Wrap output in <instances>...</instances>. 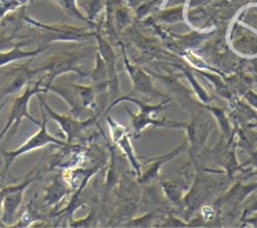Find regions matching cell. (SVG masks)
Segmentation results:
<instances>
[{
	"label": "cell",
	"mask_w": 257,
	"mask_h": 228,
	"mask_svg": "<svg viewBox=\"0 0 257 228\" xmlns=\"http://www.w3.org/2000/svg\"><path fill=\"white\" fill-rule=\"evenodd\" d=\"M172 97H166L163 98L159 104L157 105H151V104H147V102H143V101L137 100L135 97H130V95H120L119 98L113 101L109 104V106L106 108V113L111 111L112 108L117 104H120L123 101H130L136 105L140 108V112L139 113H133L132 109L126 108V112L128 113V117L132 118V132H133V139H139L141 136V133L146 130L148 126H154V128H170V129H181L183 128V122H173V121H168L166 118H159L155 117V113L161 111H165L168 109V104L172 102Z\"/></svg>",
	"instance_id": "1"
},
{
	"label": "cell",
	"mask_w": 257,
	"mask_h": 228,
	"mask_svg": "<svg viewBox=\"0 0 257 228\" xmlns=\"http://www.w3.org/2000/svg\"><path fill=\"white\" fill-rule=\"evenodd\" d=\"M91 50H95L94 47H86L83 50L80 51H61V53H57L56 56L50 57L47 61L45 62V65L32 69L31 73L32 76L38 75L39 72H46V76L42 79L43 86L51 84L54 82V79L58 78L60 75L67 72H75L78 73L80 78L87 76V73H83L79 68L80 61L89 57Z\"/></svg>",
	"instance_id": "2"
},
{
	"label": "cell",
	"mask_w": 257,
	"mask_h": 228,
	"mask_svg": "<svg viewBox=\"0 0 257 228\" xmlns=\"http://www.w3.org/2000/svg\"><path fill=\"white\" fill-rule=\"evenodd\" d=\"M40 115H42V121H40L39 130L31 136L25 143H24L21 147H18L17 150L6 151L2 150V156L5 159V173L10 169L14 161L17 159L18 156L24 155V154H28L31 151L39 150V148H43L46 145L53 144V145H60V147H65L68 145L67 140H62L60 137H56L53 134L49 133V129H47V122H49V117L47 113L43 109V106L40 105Z\"/></svg>",
	"instance_id": "3"
},
{
	"label": "cell",
	"mask_w": 257,
	"mask_h": 228,
	"mask_svg": "<svg viewBox=\"0 0 257 228\" xmlns=\"http://www.w3.org/2000/svg\"><path fill=\"white\" fill-rule=\"evenodd\" d=\"M40 93H42V94H43V93H47V89L43 86L42 79H40V80H36V82H28V84L25 86V90L23 91V94H20L18 97L14 98L12 105V111H10V115H9V121H7L5 129L0 132V141H2V139H3L9 132L12 133V136L17 133L18 126H20V123H21L23 119H28V121H31L34 125L39 126V121H36V119L29 113L28 105L31 98H32L34 95L40 94Z\"/></svg>",
	"instance_id": "4"
},
{
	"label": "cell",
	"mask_w": 257,
	"mask_h": 228,
	"mask_svg": "<svg viewBox=\"0 0 257 228\" xmlns=\"http://www.w3.org/2000/svg\"><path fill=\"white\" fill-rule=\"evenodd\" d=\"M191 112V122H183V128L187 133V140H188V151H190L191 159L194 161L195 156L203 151L206 141L209 139V134L212 133L213 123L207 119L206 115L203 113H195V111L185 106Z\"/></svg>",
	"instance_id": "5"
},
{
	"label": "cell",
	"mask_w": 257,
	"mask_h": 228,
	"mask_svg": "<svg viewBox=\"0 0 257 228\" xmlns=\"http://www.w3.org/2000/svg\"><path fill=\"white\" fill-rule=\"evenodd\" d=\"M36 97H38V100H39V104L43 106V109H45L46 113H47L49 119L58 123V126L61 128V130L64 132V134H65V140H67L68 144H73V143H75V141H76V140H78L90 126H91V125H94V123L97 122V119H98V117H91L89 118V119L80 121V119H76V118H73L72 115H69V113H68V115H61V113H58V112L54 111V109L46 102L42 93L36 95Z\"/></svg>",
	"instance_id": "6"
},
{
	"label": "cell",
	"mask_w": 257,
	"mask_h": 228,
	"mask_svg": "<svg viewBox=\"0 0 257 228\" xmlns=\"http://www.w3.org/2000/svg\"><path fill=\"white\" fill-rule=\"evenodd\" d=\"M24 23L29 24L32 27L36 28L43 29L45 35L43 38L47 39V42H54V40H75V42H80L82 39L90 38V36H94L95 31L90 32L87 28H79V27H71V25H61V24H49L39 23V21H35L31 17H28L25 13L23 16Z\"/></svg>",
	"instance_id": "7"
},
{
	"label": "cell",
	"mask_w": 257,
	"mask_h": 228,
	"mask_svg": "<svg viewBox=\"0 0 257 228\" xmlns=\"http://www.w3.org/2000/svg\"><path fill=\"white\" fill-rule=\"evenodd\" d=\"M94 38L97 39V53L102 57L108 69V98L111 102L120 97V86H119V76L116 71V53L109 43V40L105 39L100 31H95Z\"/></svg>",
	"instance_id": "8"
},
{
	"label": "cell",
	"mask_w": 257,
	"mask_h": 228,
	"mask_svg": "<svg viewBox=\"0 0 257 228\" xmlns=\"http://www.w3.org/2000/svg\"><path fill=\"white\" fill-rule=\"evenodd\" d=\"M34 173L35 170L29 173L28 178L24 180L23 183L13 184L10 192L6 195V198L3 200V207H2V217H0V220L6 224V227H12V225H14V222L17 221L18 211H20L21 205H23L25 189L28 188L35 180L39 178V173H36V176H32Z\"/></svg>",
	"instance_id": "9"
},
{
	"label": "cell",
	"mask_w": 257,
	"mask_h": 228,
	"mask_svg": "<svg viewBox=\"0 0 257 228\" xmlns=\"http://www.w3.org/2000/svg\"><path fill=\"white\" fill-rule=\"evenodd\" d=\"M120 49H122V56H123V65H124V69L126 72L132 79V84H133V90L139 94L148 95V97H154V98H166V95L161 93L159 90L155 89L154 86V82L151 79V73H148L147 71H144L143 68L136 65L133 62L128 60L127 54H126V50L123 45H120Z\"/></svg>",
	"instance_id": "10"
},
{
	"label": "cell",
	"mask_w": 257,
	"mask_h": 228,
	"mask_svg": "<svg viewBox=\"0 0 257 228\" xmlns=\"http://www.w3.org/2000/svg\"><path fill=\"white\" fill-rule=\"evenodd\" d=\"M105 121L106 125H108V130H109V134H111V139L113 141V144L117 145L120 148V151L124 154L126 159H127L130 166L133 169L135 174L139 177L141 174V163L140 159L136 155L133 145H132V137H130L128 130L124 126H122L120 123L113 121L108 113L105 115Z\"/></svg>",
	"instance_id": "11"
},
{
	"label": "cell",
	"mask_w": 257,
	"mask_h": 228,
	"mask_svg": "<svg viewBox=\"0 0 257 228\" xmlns=\"http://www.w3.org/2000/svg\"><path fill=\"white\" fill-rule=\"evenodd\" d=\"M47 91H53L57 95H60L61 98L65 100L68 105H69V115H72L76 119L84 121L89 119L91 117H97L94 113H91L89 109H86L83 105V102L80 100V95L76 89V84L62 83V84H47L46 86Z\"/></svg>",
	"instance_id": "12"
},
{
	"label": "cell",
	"mask_w": 257,
	"mask_h": 228,
	"mask_svg": "<svg viewBox=\"0 0 257 228\" xmlns=\"http://www.w3.org/2000/svg\"><path fill=\"white\" fill-rule=\"evenodd\" d=\"M229 42L231 47L240 56L254 57L257 56V36L256 34L245 25H242L239 21L235 20V23L231 27L229 34Z\"/></svg>",
	"instance_id": "13"
},
{
	"label": "cell",
	"mask_w": 257,
	"mask_h": 228,
	"mask_svg": "<svg viewBox=\"0 0 257 228\" xmlns=\"http://www.w3.org/2000/svg\"><path fill=\"white\" fill-rule=\"evenodd\" d=\"M185 148H187V145L183 143V144H180L179 147H176L173 151H170L165 155L154 156V158H150L146 163H141V174L137 177L139 184L140 185H148V184L154 183L161 176V170H162L163 165L173 161L174 158L179 156Z\"/></svg>",
	"instance_id": "14"
},
{
	"label": "cell",
	"mask_w": 257,
	"mask_h": 228,
	"mask_svg": "<svg viewBox=\"0 0 257 228\" xmlns=\"http://www.w3.org/2000/svg\"><path fill=\"white\" fill-rule=\"evenodd\" d=\"M191 184L188 180V173H181L174 178H162L161 180V189L165 198L174 205L180 203L184 194L190 189Z\"/></svg>",
	"instance_id": "15"
},
{
	"label": "cell",
	"mask_w": 257,
	"mask_h": 228,
	"mask_svg": "<svg viewBox=\"0 0 257 228\" xmlns=\"http://www.w3.org/2000/svg\"><path fill=\"white\" fill-rule=\"evenodd\" d=\"M102 166H104V163H100L93 167H68L62 177L71 187L72 192H78V191L84 189L90 178L97 174Z\"/></svg>",
	"instance_id": "16"
},
{
	"label": "cell",
	"mask_w": 257,
	"mask_h": 228,
	"mask_svg": "<svg viewBox=\"0 0 257 228\" xmlns=\"http://www.w3.org/2000/svg\"><path fill=\"white\" fill-rule=\"evenodd\" d=\"M72 194V189L68 185L67 181L62 176L56 174L51 183L47 185L45 194H43V203L50 207H56L67 195Z\"/></svg>",
	"instance_id": "17"
},
{
	"label": "cell",
	"mask_w": 257,
	"mask_h": 228,
	"mask_svg": "<svg viewBox=\"0 0 257 228\" xmlns=\"http://www.w3.org/2000/svg\"><path fill=\"white\" fill-rule=\"evenodd\" d=\"M185 5H179L174 7H165L158 10L155 14L150 16L152 21H157L158 24H163V25H174V24L185 23Z\"/></svg>",
	"instance_id": "18"
},
{
	"label": "cell",
	"mask_w": 257,
	"mask_h": 228,
	"mask_svg": "<svg viewBox=\"0 0 257 228\" xmlns=\"http://www.w3.org/2000/svg\"><path fill=\"white\" fill-rule=\"evenodd\" d=\"M23 46L18 45L16 47H13L10 50L0 51V68L6 67L12 62L20 61V60H25V58H34V57L39 56L40 53L47 49V46H42L38 47L36 50H21Z\"/></svg>",
	"instance_id": "19"
},
{
	"label": "cell",
	"mask_w": 257,
	"mask_h": 228,
	"mask_svg": "<svg viewBox=\"0 0 257 228\" xmlns=\"http://www.w3.org/2000/svg\"><path fill=\"white\" fill-rule=\"evenodd\" d=\"M213 35V31L210 32H205L202 29H194L192 32L187 35H177L174 36L176 38V42H177V46H179L181 51L191 50V49H195L199 45H202L203 42H206L210 36Z\"/></svg>",
	"instance_id": "20"
},
{
	"label": "cell",
	"mask_w": 257,
	"mask_h": 228,
	"mask_svg": "<svg viewBox=\"0 0 257 228\" xmlns=\"http://www.w3.org/2000/svg\"><path fill=\"white\" fill-rule=\"evenodd\" d=\"M173 65L177 68V69H180L181 73L187 78L188 83L191 84L194 93H195V95L199 98V101H201L202 104H209V102L212 101V97L209 95V93H207L206 90L202 87L201 83L198 82V79L195 78V73H194V69H191V68H188L187 65H180V64H173Z\"/></svg>",
	"instance_id": "21"
},
{
	"label": "cell",
	"mask_w": 257,
	"mask_h": 228,
	"mask_svg": "<svg viewBox=\"0 0 257 228\" xmlns=\"http://www.w3.org/2000/svg\"><path fill=\"white\" fill-rule=\"evenodd\" d=\"M78 2L79 10L83 13L84 17L87 18L95 28V20L98 18L101 13L104 12L106 0H78Z\"/></svg>",
	"instance_id": "22"
},
{
	"label": "cell",
	"mask_w": 257,
	"mask_h": 228,
	"mask_svg": "<svg viewBox=\"0 0 257 228\" xmlns=\"http://www.w3.org/2000/svg\"><path fill=\"white\" fill-rule=\"evenodd\" d=\"M257 188V184H250V185H243V184H236L235 187L229 189L227 194L221 196L218 202H225L229 205H238L242 200L245 199L251 191Z\"/></svg>",
	"instance_id": "23"
},
{
	"label": "cell",
	"mask_w": 257,
	"mask_h": 228,
	"mask_svg": "<svg viewBox=\"0 0 257 228\" xmlns=\"http://www.w3.org/2000/svg\"><path fill=\"white\" fill-rule=\"evenodd\" d=\"M53 2H56L57 5L62 9V12L65 13L69 18L79 20V21H82V23L87 24L91 29H95L94 25L90 23L89 20L83 16V13L79 10L78 0H53Z\"/></svg>",
	"instance_id": "24"
},
{
	"label": "cell",
	"mask_w": 257,
	"mask_h": 228,
	"mask_svg": "<svg viewBox=\"0 0 257 228\" xmlns=\"http://www.w3.org/2000/svg\"><path fill=\"white\" fill-rule=\"evenodd\" d=\"M195 72L202 75L203 78H206L209 82H212L213 86H214V89H216V91H217L220 97H223L225 100L231 101V98H232L231 90H229L228 84H225V82L221 79V75H220V73H210L209 71H199V69L195 71Z\"/></svg>",
	"instance_id": "25"
},
{
	"label": "cell",
	"mask_w": 257,
	"mask_h": 228,
	"mask_svg": "<svg viewBox=\"0 0 257 228\" xmlns=\"http://www.w3.org/2000/svg\"><path fill=\"white\" fill-rule=\"evenodd\" d=\"M202 106L210 112L213 117L216 118L218 126H220V129H221V133H223V136H225V137L231 136V133H232V128H231V123H229L228 117H227V113H225V111H224L223 108H220V106H212V105H209V104H203Z\"/></svg>",
	"instance_id": "26"
},
{
	"label": "cell",
	"mask_w": 257,
	"mask_h": 228,
	"mask_svg": "<svg viewBox=\"0 0 257 228\" xmlns=\"http://www.w3.org/2000/svg\"><path fill=\"white\" fill-rule=\"evenodd\" d=\"M42 217H40L39 210L36 209V206H35V198L31 202H29L27 207L24 209V211L21 213V216L18 217L17 221L14 222V225H20V227H27V225H31V224H34L36 220H40Z\"/></svg>",
	"instance_id": "27"
},
{
	"label": "cell",
	"mask_w": 257,
	"mask_h": 228,
	"mask_svg": "<svg viewBox=\"0 0 257 228\" xmlns=\"http://www.w3.org/2000/svg\"><path fill=\"white\" fill-rule=\"evenodd\" d=\"M236 21H239L242 25H245V27H247V28L257 34V3H254L253 6L245 7L238 14Z\"/></svg>",
	"instance_id": "28"
},
{
	"label": "cell",
	"mask_w": 257,
	"mask_h": 228,
	"mask_svg": "<svg viewBox=\"0 0 257 228\" xmlns=\"http://www.w3.org/2000/svg\"><path fill=\"white\" fill-rule=\"evenodd\" d=\"M113 20H115V25L119 31H124L128 28V25L133 23V16L130 13V7L126 5H119L115 9L113 13Z\"/></svg>",
	"instance_id": "29"
},
{
	"label": "cell",
	"mask_w": 257,
	"mask_h": 228,
	"mask_svg": "<svg viewBox=\"0 0 257 228\" xmlns=\"http://www.w3.org/2000/svg\"><path fill=\"white\" fill-rule=\"evenodd\" d=\"M162 210H154L151 213H147L146 216L143 217H136L133 220H128L126 222V225H140V227H148L155 224L157 218H162Z\"/></svg>",
	"instance_id": "30"
},
{
	"label": "cell",
	"mask_w": 257,
	"mask_h": 228,
	"mask_svg": "<svg viewBox=\"0 0 257 228\" xmlns=\"http://www.w3.org/2000/svg\"><path fill=\"white\" fill-rule=\"evenodd\" d=\"M216 0H187L185 2V9L187 10H194V9H205L209 5H212Z\"/></svg>",
	"instance_id": "31"
},
{
	"label": "cell",
	"mask_w": 257,
	"mask_h": 228,
	"mask_svg": "<svg viewBox=\"0 0 257 228\" xmlns=\"http://www.w3.org/2000/svg\"><path fill=\"white\" fill-rule=\"evenodd\" d=\"M95 211H90V214L84 220H79V221H71V225H94L95 224Z\"/></svg>",
	"instance_id": "32"
},
{
	"label": "cell",
	"mask_w": 257,
	"mask_h": 228,
	"mask_svg": "<svg viewBox=\"0 0 257 228\" xmlns=\"http://www.w3.org/2000/svg\"><path fill=\"white\" fill-rule=\"evenodd\" d=\"M243 98L246 100V102L249 104L253 108H256L257 109V93L256 91H253V90H247L243 95Z\"/></svg>",
	"instance_id": "33"
},
{
	"label": "cell",
	"mask_w": 257,
	"mask_h": 228,
	"mask_svg": "<svg viewBox=\"0 0 257 228\" xmlns=\"http://www.w3.org/2000/svg\"><path fill=\"white\" fill-rule=\"evenodd\" d=\"M247 211H257V202H254V203L251 205V207L247 209Z\"/></svg>",
	"instance_id": "34"
},
{
	"label": "cell",
	"mask_w": 257,
	"mask_h": 228,
	"mask_svg": "<svg viewBox=\"0 0 257 228\" xmlns=\"http://www.w3.org/2000/svg\"><path fill=\"white\" fill-rule=\"evenodd\" d=\"M7 101H9V100H7V98H6V100H3V101H2V102H0V112L3 111V108H5V105H6V104H7Z\"/></svg>",
	"instance_id": "35"
},
{
	"label": "cell",
	"mask_w": 257,
	"mask_h": 228,
	"mask_svg": "<svg viewBox=\"0 0 257 228\" xmlns=\"http://www.w3.org/2000/svg\"><path fill=\"white\" fill-rule=\"evenodd\" d=\"M0 227H6V224L2 221V220H0Z\"/></svg>",
	"instance_id": "36"
},
{
	"label": "cell",
	"mask_w": 257,
	"mask_h": 228,
	"mask_svg": "<svg viewBox=\"0 0 257 228\" xmlns=\"http://www.w3.org/2000/svg\"><path fill=\"white\" fill-rule=\"evenodd\" d=\"M253 3H257V0H253Z\"/></svg>",
	"instance_id": "37"
},
{
	"label": "cell",
	"mask_w": 257,
	"mask_h": 228,
	"mask_svg": "<svg viewBox=\"0 0 257 228\" xmlns=\"http://www.w3.org/2000/svg\"><path fill=\"white\" fill-rule=\"evenodd\" d=\"M165 2H166V0H165Z\"/></svg>",
	"instance_id": "38"
}]
</instances>
